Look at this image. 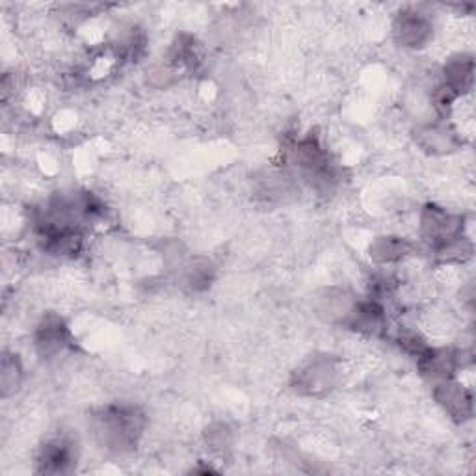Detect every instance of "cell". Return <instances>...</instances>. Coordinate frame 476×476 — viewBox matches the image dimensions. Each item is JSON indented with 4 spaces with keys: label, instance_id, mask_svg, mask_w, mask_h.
<instances>
[{
    "label": "cell",
    "instance_id": "cell-1",
    "mask_svg": "<svg viewBox=\"0 0 476 476\" xmlns=\"http://www.w3.org/2000/svg\"><path fill=\"white\" fill-rule=\"evenodd\" d=\"M146 419L132 406H106L91 419L93 434L98 441L112 452L132 450L144 430Z\"/></svg>",
    "mask_w": 476,
    "mask_h": 476
},
{
    "label": "cell",
    "instance_id": "cell-2",
    "mask_svg": "<svg viewBox=\"0 0 476 476\" xmlns=\"http://www.w3.org/2000/svg\"><path fill=\"white\" fill-rule=\"evenodd\" d=\"M462 218L446 214L443 208L434 205L426 207L422 214V234L428 242H432L439 250L446 244L460 241Z\"/></svg>",
    "mask_w": 476,
    "mask_h": 476
},
{
    "label": "cell",
    "instance_id": "cell-3",
    "mask_svg": "<svg viewBox=\"0 0 476 476\" xmlns=\"http://www.w3.org/2000/svg\"><path fill=\"white\" fill-rule=\"evenodd\" d=\"M77 463L75 446L71 441L60 438L45 443L36 458V471L45 474H65L73 471Z\"/></svg>",
    "mask_w": 476,
    "mask_h": 476
},
{
    "label": "cell",
    "instance_id": "cell-4",
    "mask_svg": "<svg viewBox=\"0 0 476 476\" xmlns=\"http://www.w3.org/2000/svg\"><path fill=\"white\" fill-rule=\"evenodd\" d=\"M71 341L69 329L56 315H47L36 331V348L41 355L51 357L62 352Z\"/></svg>",
    "mask_w": 476,
    "mask_h": 476
},
{
    "label": "cell",
    "instance_id": "cell-5",
    "mask_svg": "<svg viewBox=\"0 0 476 476\" xmlns=\"http://www.w3.org/2000/svg\"><path fill=\"white\" fill-rule=\"evenodd\" d=\"M395 34L402 45L422 47L432 36V25L421 13L404 12L396 21Z\"/></svg>",
    "mask_w": 476,
    "mask_h": 476
},
{
    "label": "cell",
    "instance_id": "cell-6",
    "mask_svg": "<svg viewBox=\"0 0 476 476\" xmlns=\"http://www.w3.org/2000/svg\"><path fill=\"white\" fill-rule=\"evenodd\" d=\"M296 376H298L296 389L317 393L320 389H329L333 376H336V369H333L327 357H320V360H313L311 363L305 365L300 372H296Z\"/></svg>",
    "mask_w": 476,
    "mask_h": 476
},
{
    "label": "cell",
    "instance_id": "cell-7",
    "mask_svg": "<svg viewBox=\"0 0 476 476\" xmlns=\"http://www.w3.org/2000/svg\"><path fill=\"white\" fill-rule=\"evenodd\" d=\"M436 398L441 406L458 421L469 419L472 415V398L460 384H443L436 389Z\"/></svg>",
    "mask_w": 476,
    "mask_h": 476
},
{
    "label": "cell",
    "instance_id": "cell-8",
    "mask_svg": "<svg viewBox=\"0 0 476 476\" xmlns=\"http://www.w3.org/2000/svg\"><path fill=\"white\" fill-rule=\"evenodd\" d=\"M348 326L367 333H378L386 327V315L382 305L376 302H361L352 305L346 315Z\"/></svg>",
    "mask_w": 476,
    "mask_h": 476
},
{
    "label": "cell",
    "instance_id": "cell-9",
    "mask_svg": "<svg viewBox=\"0 0 476 476\" xmlns=\"http://www.w3.org/2000/svg\"><path fill=\"white\" fill-rule=\"evenodd\" d=\"M421 372L430 378H448L456 370V353L450 350H432L426 348L419 355Z\"/></svg>",
    "mask_w": 476,
    "mask_h": 476
},
{
    "label": "cell",
    "instance_id": "cell-10",
    "mask_svg": "<svg viewBox=\"0 0 476 476\" xmlns=\"http://www.w3.org/2000/svg\"><path fill=\"white\" fill-rule=\"evenodd\" d=\"M413 250V244L404 241L398 236H379L378 241L370 246V257L378 263H391L398 260L404 255H408Z\"/></svg>",
    "mask_w": 476,
    "mask_h": 476
},
{
    "label": "cell",
    "instance_id": "cell-11",
    "mask_svg": "<svg viewBox=\"0 0 476 476\" xmlns=\"http://www.w3.org/2000/svg\"><path fill=\"white\" fill-rule=\"evenodd\" d=\"M445 77H446V88L452 93H460L471 88L472 82V60L471 58H456L452 60L445 67Z\"/></svg>",
    "mask_w": 476,
    "mask_h": 476
},
{
    "label": "cell",
    "instance_id": "cell-12",
    "mask_svg": "<svg viewBox=\"0 0 476 476\" xmlns=\"http://www.w3.org/2000/svg\"><path fill=\"white\" fill-rule=\"evenodd\" d=\"M3 395L8 396L10 393H13L19 386V379H21V365L17 355H4L3 360Z\"/></svg>",
    "mask_w": 476,
    "mask_h": 476
}]
</instances>
